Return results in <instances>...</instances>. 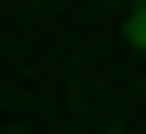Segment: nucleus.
<instances>
[{
    "label": "nucleus",
    "instance_id": "nucleus-1",
    "mask_svg": "<svg viewBox=\"0 0 146 134\" xmlns=\"http://www.w3.org/2000/svg\"><path fill=\"white\" fill-rule=\"evenodd\" d=\"M124 45H135V56H146V0H135V11H124Z\"/></svg>",
    "mask_w": 146,
    "mask_h": 134
}]
</instances>
